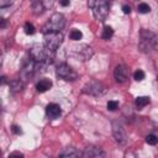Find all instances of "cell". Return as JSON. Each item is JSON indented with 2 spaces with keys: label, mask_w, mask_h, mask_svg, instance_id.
<instances>
[{
  "label": "cell",
  "mask_w": 158,
  "mask_h": 158,
  "mask_svg": "<svg viewBox=\"0 0 158 158\" xmlns=\"http://www.w3.org/2000/svg\"><path fill=\"white\" fill-rule=\"evenodd\" d=\"M53 51L48 49L46 46H42V44H33L30 49V57L36 62V63H40V64H43V63H49L52 62V58H53Z\"/></svg>",
  "instance_id": "6da1fadb"
},
{
  "label": "cell",
  "mask_w": 158,
  "mask_h": 158,
  "mask_svg": "<svg viewBox=\"0 0 158 158\" xmlns=\"http://www.w3.org/2000/svg\"><path fill=\"white\" fill-rule=\"evenodd\" d=\"M89 7L91 9L98 21L106 20L109 15V10H110V5L107 0H89Z\"/></svg>",
  "instance_id": "7a4b0ae2"
},
{
  "label": "cell",
  "mask_w": 158,
  "mask_h": 158,
  "mask_svg": "<svg viewBox=\"0 0 158 158\" xmlns=\"http://www.w3.org/2000/svg\"><path fill=\"white\" fill-rule=\"evenodd\" d=\"M65 25V19L62 14L56 12L53 14L48 21L44 23V26L42 27V32L43 33H48V32H60L63 30Z\"/></svg>",
  "instance_id": "3957f363"
},
{
  "label": "cell",
  "mask_w": 158,
  "mask_h": 158,
  "mask_svg": "<svg viewBox=\"0 0 158 158\" xmlns=\"http://www.w3.org/2000/svg\"><path fill=\"white\" fill-rule=\"evenodd\" d=\"M43 38H44V46H46L48 49L53 51V52H56V51L60 47V44H62V42H63V35H62L60 32H48V33H43Z\"/></svg>",
  "instance_id": "277c9868"
},
{
  "label": "cell",
  "mask_w": 158,
  "mask_h": 158,
  "mask_svg": "<svg viewBox=\"0 0 158 158\" xmlns=\"http://www.w3.org/2000/svg\"><path fill=\"white\" fill-rule=\"evenodd\" d=\"M56 74L58 78L67 80V81H73L78 79V73L67 63H60L56 68Z\"/></svg>",
  "instance_id": "5b68a950"
},
{
  "label": "cell",
  "mask_w": 158,
  "mask_h": 158,
  "mask_svg": "<svg viewBox=\"0 0 158 158\" xmlns=\"http://www.w3.org/2000/svg\"><path fill=\"white\" fill-rule=\"evenodd\" d=\"M154 40L156 35L148 30H141L139 33V48L143 52H148L149 49L154 48Z\"/></svg>",
  "instance_id": "8992f818"
},
{
  "label": "cell",
  "mask_w": 158,
  "mask_h": 158,
  "mask_svg": "<svg viewBox=\"0 0 158 158\" xmlns=\"http://www.w3.org/2000/svg\"><path fill=\"white\" fill-rule=\"evenodd\" d=\"M83 93L91 96H100L105 93V85L98 80H91L84 85Z\"/></svg>",
  "instance_id": "52a82bcc"
},
{
  "label": "cell",
  "mask_w": 158,
  "mask_h": 158,
  "mask_svg": "<svg viewBox=\"0 0 158 158\" xmlns=\"http://www.w3.org/2000/svg\"><path fill=\"white\" fill-rule=\"evenodd\" d=\"M111 126H112V135H114L116 142L118 144H121V146L126 144V142H127V135H126V131L122 127V125L118 121H112Z\"/></svg>",
  "instance_id": "ba28073f"
},
{
  "label": "cell",
  "mask_w": 158,
  "mask_h": 158,
  "mask_svg": "<svg viewBox=\"0 0 158 158\" xmlns=\"http://www.w3.org/2000/svg\"><path fill=\"white\" fill-rule=\"evenodd\" d=\"M35 69H36V62H35L32 58H30V59L23 64V67H22L21 70H20V79H21L23 83H26V81L33 75Z\"/></svg>",
  "instance_id": "9c48e42d"
},
{
  "label": "cell",
  "mask_w": 158,
  "mask_h": 158,
  "mask_svg": "<svg viewBox=\"0 0 158 158\" xmlns=\"http://www.w3.org/2000/svg\"><path fill=\"white\" fill-rule=\"evenodd\" d=\"M128 74H130V70L125 64H118L115 67L114 77L117 83H125L128 79Z\"/></svg>",
  "instance_id": "30bf717a"
},
{
  "label": "cell",
  "mask_w": 158,
  "mask_h": 158,
  "mask_svg": "<svg viewBox=\"0 0 158 158\" xmlns=\"http://www.w3.org/2000/svg\"><path fill=\"white\" fill-rule=\"evenodd\" d=\"M60 114H62V109H60V106L58 104L51 102V104H48L46 106V115H47V117L49 120H54V118L59 117Z\"/></svg>",
  "instance_id": "8fae6325"
},
{
  "label": "cell",
  "mask_w": 158,
  "mask_h": 158,
  "mask_svg": "<svg viewBox=\"0 0 158 158\" xmlns=\"http://www.w3.org/2000/svg\"><path fill=\"white\" fill-rule=\"evenodd\" d=\"M81 156L85 157V158H98V157H104L105 153H104L102 149L99 148V147L89 146V147H86V148L84 149V152H83Z\"/></svg>",
  "instance_id": "7c38bea8"
},
{
  "label": "cell",
  "mask_w": 158,
  "mask_h": 158,
  "mask_svg": "<svg viewBox=\"0 0 158 158\" xmlns=\"http://www.w3.org/2000/svg\"><path fill=\"white\" fill-rule=\"evenodd\" d=\"M9 85H10V91L12 94H16V93L22 91V89L25 86V83L21 79H16V80H11L9 83Z\"/></svg>",
  "instance_id": "4fadbf2b"
},
{
  "label": "cell",
  "mask_w": 158,
  "mask_h": 158,
  "mask_svg": "<svg viewBox=\"0 0 158 158\" xmlns=\"http://www.w3.org/2000/svg\"><path fill=\"white\" fill-rule=\"evenodd\" d=\"M51 88H52V81L49 79H41L36 84V89H37L38 93H46Z\"/></svg>",
  "instance_id": "5bb4252c"
},
{
  "label": "cell",
  "mask_w": 158,
  "mask_h": 158,
  "mask_svg": "<svg viewBox=\"0 0 158 158\" xmlns=\"http://www.w3.org/2000/svg\"><path fill=\"white\" fill-rule=\"evenodd\" d=\"M44 4H43V0H32L31 2V9H32V12L35 15H40L43 12L44 10Z\"/></svg>",
  "instance_id": "9a60e30c"
},
{
  "label": "cell",
  "mask_w": 158,
  "mask_h": 158,
  "mask_svg": "<svg viewBox=\"0 0 158 158\" xmlns=\"http://www.w3.org/2000/svg\"><path fill=\"white\" fill-rule=\"evenodd\" d=\"M83 153H80L79 151H77L75 148H73V147H67V148H64L60 153H59V157H79V156H81Z\"/></svg>",
  "instance_id": "2e32d148"
},
{
  "label": "cell",
  "mask_w": 158,
  "mask_h": 158,
  "mask_svg": "<svg viewBox=\"0 0 158 158\" xmlns=\"http://www.w3.org/2000/svg\"><path fill=\"white\" fill-rule=\"evenodd\" d=\"M149 98L148 96H137L136 98V100H135V105H136V107L138 109V110H141V109H143L144 106H147L148 104H149Z\"/></svg>",
  "instance_id": "e0dca14e"
},
{
  "label": "cell",
  "mask_w": 158,
  "mask_h": 158,
  "mask_svg": "<svg viewBox=\"0 0 158 158\" xmlns=\"http://www.w3.org/2000/svg\"><path fill=\"white\" fill-rule=\"evenodd\" d=\"M112 36H114V30H112V27H111V26H105L104 30H102V33H101L102 40H110Z\"/></svg>",
  "instance_id": "ac0fdd59"
},
{
  "label": "cell",
  "mask_w": 158,
  "mask_h": 158,
  "mask_svg": "<svg viewBox=\"0 0 158 158\" xmlns=\"http://www.w3.org/2000/svg\"><path fill=\"white\" fill-rule=\"evenodd\" d=\"M69 37H70L72 41H79V40H81L83 33H81L80 30H78V28H73V30L70 31V33H69Z\"/></svg>",
  "instance_id": "d6986e66"
},
{
  "label": "cell",
  "mask_w": 158,
  "mask_h": 158,
  "mask_svg": "<svg viewBox=\"0 0 158 158\" xmlns=\"http://www.w3.org/2000/svg\"><path fill=\"white\" fill-rule=\"evenodd\" d=\"M137 11L139 14H148L151 11V6L146 2H139L138 6H137Z\"/></svg>",
  "instance_id": "ffe728a7"
},
{
  "label": "cell",
  "mask_w": 158,
  "mask_h": 158,
  "mask_svg": "<svg viewBox=\"0 0 158 158\" xmlns=\"http://www.w3.org/2000/svg\"><path fill=\"white\" fill-rule=\"evenodd\" d=\"M146 142L151 146H156L158 143V136L154 135V133H151V135H147L146 136Z\"/></svg>",
  "instance_id": "44dd1931"
},
{
  "label": "cell",
  "mask_w": 158,
  "mask_h": 158,
  "mask_svg": "<svg viewBox=\"0 0 158 158\" xmlns=\"http://www.w3.org/2000/svg\"><path fill=\"white\" fill-rule=\"evenodd\" d=\"M23 30H25L26 35H33L36 32V28H35V26L31 22H26L25 26H23Z\"/></svg>",
  "instance_id": "7402d4cb"
},
{
  "label": "cell",
  "mask_w": 158,
  "mask_h": 158,
  "mask_svg": "<svg viewBox=\"0 0 158 158\" xmlns=\"http://www.w3.org/2000/svg\"><path fill=\"white\" fill-rule=\"evenodd\" d=\"M144 77H146V74H144V72H143L142 69H137V70L133 73V79H135L136 81H142V80L144 79Z\"/></svg>",
  "instance_id": "603a6c76"
},
{
  "label": "cell",
  "mask_w": 158,
  "mask_h": 158,
  "mask_svg": "<svg viewBox=\"0 0 158 158\" xmlns=\"http://www.w3.org/2000/svg\"><path fill=\"white\" fill-rule=\"evenodd\" d=\"M106 107H107V110H110V111H115V110L118 107V102H117L116 100H109L107 104H106Z\"/></svg>",
  "instance_id": "cb8c5ba5"
},
{
  "label": "cell",
  "mask_w": 158,
  "mask_h": 158,
  "mask_svg": "<svg viewBox=\"0 0 158 158\" xmlns=\"http://www.w3.org/2000/svg\"><path fill=\"white\" fill-rule=\"evenodd\" d=\"M11 131H12L15 135H21V133H22V131H21V127H19V126H16V125H14V126H12Z\"/></svg>",
  "instance_id": "d4e9b609"
},
{
  "label": "cell",
  "mask_w": 158,
  "mask_h": 158,
  "mask_svg": "<svg viewBox=\"0 0 158 158\" xmlns=\"http://www.w3.org/2000/svg\"><path fill=\"white\" fill-rule=\"evenodd\" d=\"M10 4H11V0H0V6H1V9L9 6Z\"/></svg>",
  "instance_id": "484cf974"
},
{
  "label": "cell",
  "mask_w": 158,
  "mask_h": 158,
  "mask_svg": "<svg viewBox=\"0 0 158 158\" xmlns=\"http://www.w3.org/2000/svg\"><path fill=\"white\" fill-rule=\"evenodd\" d=\"M122 12H123L125 15H128V14L131 12V7H130L128 5H123V6H122Z\"/></svg>",
  "instance_id": "4316f807"
},
{
  "label": "cell",
  "mask_w": 158,
  "mask_h": 158,
  "mask_svg": "<svg viewBox=\"0 0 158 158\" xmlns=\"http://www.w3.org/2000/svg\"><path fill=\"white\" fill-rule=\"evenodd\" d=\"M10 157H23V154L21 152H12V153L9 154V158Z\"/></svg>",
  "instance_id": "83f0119b"
},
{
  "label": "cell",
  "mask_w": 158,
  "mask_h": 158,
  "mask_svg": "<svg viewBox=\"0 0 158 158\" xmlns=\"http://www.w3.org/2000/svg\"><path fill=\"white\" fill-rule=\"evenodd\" d=\"M59 4H60L62 6H69L70 0H59Z\"/></svg>",
  "instance_id": "f1b7e54d"
},
{
  "label": "cell",
  "mask_w": 158,
  "mask_h": 158,
  "mask_svg": "<svg viewBox=\"0 0 158 158\" xmlns=\"http://www.w3.org/2000/svg\"><path fill=\"white\" fill-rule=\"evenodd\" d=\"M154 49L158 51V35H156V40H154Z\"/></svg>",
  "instance_id": "f546056e"
},
{
  "label": "cell",
  "mask_w": 158,
  "mask_h": 158,
  "mask_svg": "<svg viewBox=\"0 0 158 158\" xmlns=\"http://www.w3.org/2000/svg\"><path fill=\"white\" fill-rule=\"evenodd\" d=\"M5 26H6V20H5V19H1V25H0V27L4 28Z\"/></svg>",
  "instance_id": "4dcf8cb0"
}]
</instances>
